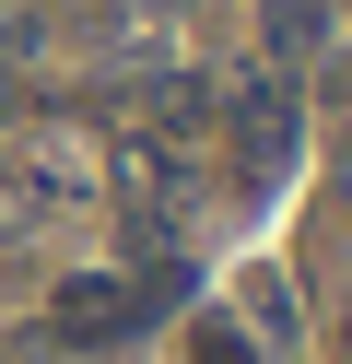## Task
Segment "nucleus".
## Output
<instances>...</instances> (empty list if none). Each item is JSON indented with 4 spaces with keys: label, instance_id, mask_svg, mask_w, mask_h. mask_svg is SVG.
Returning a JSON list of instances; mask_svg holds the SVG:
<instances>
[{
    "label": "nucleus",
    "instance_id": "6",
    "mask_svg": "<svg viewBox=\"0 0 352 364\" xmlns=\"http://www.w3.org/2000/svg\"><path fill=\"white\" fill-rule=\"evenodd\" d=\"M341 176H352V141H341Z\"/></svg>",
    "mask_w": 352,
    "mask_h": 364
},
{
    "label": "nucleus",
    "instance_id": "3",
    "mask_svg": "<svg viewBox=\"0 0 352 364\" xmlns=\"http://www.w3.org/2000/svg\"><path fill=\"white\" fill-rule=\"evenodd\" d=\"M258 36H270V71H294V59L329 48V0H270V24H258Z\"/></svg>",
    "mask_w": 352,
    "mask_h": 364
},
{
    "label": "nucleus",
    "instance_id": "4",
    "mask_svg": "<svg viewBox=\"0 0 352 364\" xmlns=\"http://www.w3.org/2000/svg\"><path fill=\"white\" fill-rule=\"evenodd\" d=\"M188 364H258V353H247V341H235V329H223V317H211V329H200V341H188Z\"/></svg>",
    "mask_w": 352,
    "mask_h": 364
},
{
    "label": "nucleus",
    "instance_id": "5",
    "mask_svg": "<svg viewBox=\"0 0 352 364\" xmlns=\"http://www.w3.org/2000/svg\"><path fill=\"white\" fill-rule=\"evenodd\" d=\"M12 106H23V82H12V71H0V118H12Z\"/></svg>",
    "mask_w": 352,
    "mask_h": 364
},
{
    "label": "nucleus",
    "instance_id": "2",
    "mask_svg": "<svg viewBox=\"0 0 352 364\" xmlns=\"http://www.w3.org/2000/svg\"><path fill=\"white\" fill-rule=\"evenodd\" d=\"M129 329H141V306L106 270H70V282L47 294V341H70V353H106V341H129Z\"/></svg>",
    "mask_w": 352,
    "mask_h": 364
},
{
    "label": "nucleus",
    "instance_id": "1",
    "mask_svg": "<svg viewBox=\"0 0 352 364\" xmlns=\"http://www.w3.org/2000/svg\"><path fill=\"white\" fill-rule=\"evenodd\" d=\"M223 129H235V188H270L282 165H294V129H305V106H294V71H235L223 82Z\"/></svg>",
    "mask_w": 352,
    "mask_h": 364
}]
</instances>
